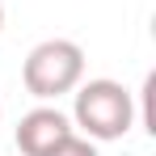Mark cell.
<instances>
[{
  "mask_svg": "<svg viewBox=\"0 0 156 156\" xmlns=\"http://www.w3.org/2000/svg\"><path fill=\"white\" fill-rule=\"evenodd\" d=\"M72 122H76L80 135L93 139V144L122 139V135L135 127V97L127 93V84H118V80H110V76L84 80V84H76Z\"/></svg>",
  "mask_w": 156,
  "mask_h": 156,
  "instance_id": "cell-1",
  "label": "cell"
},
{
  "mask_svg": "<svg viewBox=\"0 0 156 156\" xmlns=\"http://www.w3.org/2000/svg\"><path fill=\"white\" fill-rule=\"evenodd\" d=\"M21 80H26L30 97H38V101L72 93L84 80V51H80V42H72V38L38 42L26 55V63H21Z\"/></svg>",
  "mask_w": 156,
  "mask_h": 156,
  "instance_id": "cell-2",
  "label": "cell"
},
{
  "mask_svg": "<svg viewBox=\"0 0 156 156\" xmlns=\"http://www.w3.org/2000/svg\"><path fill=\"white\" fill-rule=\"evenodd\" d=\"M72 118L63 114V110H55V105H38V110H30L21 114V122H17V148L26 156H47L59 144V139H68L72 135Z\"/></svg>",
  "mask_w": 156,
  "mask_h": 156,
  "instance_id": "cell-3",
  "label": "cell"
},
{
  "mask_svg": "<svg viewBox=\"0 0 156 156\" xmlns=\"http://www.w3.org/2000/svg\"><path fill=\"white\" fill-rule=\"evenodd\" d=\"M47 156H97V144H93V139H84L80 131H72V135H68V139H59Z\"/></svg>",
  "mask_w": 156,
  "mask_h": 156,
  "instance_id": "cell-4",
  "label": "cell"
},
{
  "mask_svg": "<svg viewBox=\"0 0 156 156\" xmlns=\"http://www.w3.org/2000/svg\"><path fill=\"white\" fill-rule=\"evenodd\" d=\"M0 30H4V0H0Z\"/></svg>",
  "mask_w": 156,
  "mask_h": 156,
  "instance_id": "cell-5",
  "label": "cell"
},
{
  "mask_svg": "<svg viewBox=\"0 0 156 156\" xmlns=\"http://www.w3.org/2000/svg\"><path fill=\"white\" fill-rule=\"evenodd\" d=\"M0 114H4V105H0Z\"/></svg>",
  "mask_w": 156,
  "mask_h": 156,
  "instance_id": "cell-6",
  "label": "cell"
}]
</instances>
